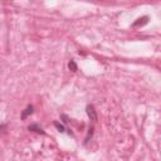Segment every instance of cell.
Returning <instances> with one entry per match:
<instances>
[{"label":"cell","mask_w":161,"mask_h":161,"mask_svg":"<svg viewBox=\"0 0 161 161\" xmlns=\"http://www.w3.org/2000/svg\"><path fill=\"white\" fill-rule=\"evenodd\" d=\"M87 113L89 116V118L92 121H97V113H96V111H94V107L91 104V106L87 107Z\"/></svg>","instance_id":"1"},{"label":"cell","mask_w":161,"mask_h":161,"mask_svg":"<svg viewBox=\"0 0 161 161\" xmlns=\"http://www.w3.org/2000/svg\"><path fill=\"white\" fill-rule=\"evenodd\" d=\"M28 128H29V131H34V132H37V134H44L43 130H42V127H40L38 123H33Z\"/></svg>","instance_id":"2"},{"label":"cell","mask_w":161,"mask_h":161,"mask_svg":"<svg viewBox=\"0 0 161 161\" xmlns=\"http://www.w3.org/2000/svg\"><path fill=\"white\" fill-rule=\"evenodd\" d=\"M33 110H34V107H33V106H28V107L23 111V113H22V118H23V120H25V118H26L28 116L33 113Z\"/></svg>","instance_id":"3"},{"label":"cell","mask_w":161,"mask_h":161,"mask_svg":"<svg viewBox=\"0 0 161 161\" xmlns=\"http://www.w3.org/2000/svg\"><path fill=\"white\" fill-rule=\"evenodd\" d=\"M149 22V18L147 17H144V18H140V19H137V22L136 23H134V25L132 26H138V25H145L146 23Z\"/></svg>","instance_id":"4"},{"label":"cell","mask_w":161,"mask_h":161,"mask_svg":"<svg viewBox=\"0 0 161 161\" xmlns=\"http://www.w3.org/2000/svg\"><path fill=\"white\" fill-rule=\"evenodd\" d=\"M68 68L71 69V71H73V72H76L77 71V64H76V62L74 60H71L68 63Z\"/></svg>","instance_id":"5"},{"label":"cell","mask_w":161,"mask_h":161,"mask_svg":"<svg viewBox=\"0 0 161 161\" xmlns=\"http://www.w3.org/2000/svg\"><path fill=\"white\" fill-rule=\"evenodd\" d=\"M54 125H55V127H57L60 132H64V131H67L66 128H64V126H63V125H59L58 122H54Z\"/></svg>","instance_id":"6"}]
</instances>
